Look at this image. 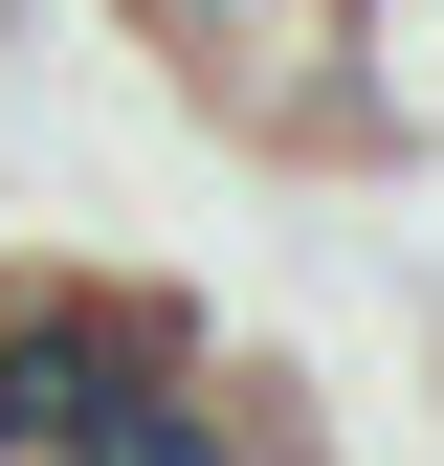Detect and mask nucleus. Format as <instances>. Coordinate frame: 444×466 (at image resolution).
Returning a JSON list of instances; mask_svg holds the SVG:
<instances>
[{"label": "nucleus", "mask_w": 444, "mask_h": 466, "mask_svg": "<svg viewBox=\"0 0 444 466\" xmlns=\"http://www.w3.org/2000/svg\"><path fill=\"white\" fill-rule=\"evenodd\" d=\"M67 466H311V422H289V400H245V378H156L134 400V422H111V444H67Z\"/></svg>", "instance_id": "obj_1"}, {"label": "nucleus", "mask_w": 444, "mask_h": 466, "mask_svg": "<svg viewBox=\"0 0 444 466\" xmlns=\"http://www.w3.org/2000/svg\"><path fill=\"white\" fill-rule=\"evenodd\" d=\"M0 466H23V400H0Z\"/></svg>", "instance_id": "obj_2"}]
</instances>
